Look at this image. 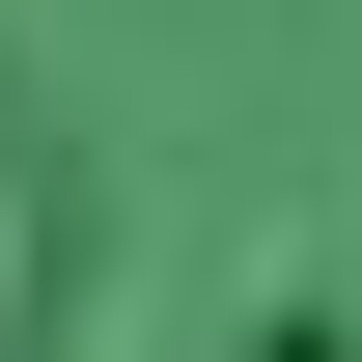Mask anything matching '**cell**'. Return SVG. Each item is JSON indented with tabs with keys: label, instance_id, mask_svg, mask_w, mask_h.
Instances as JSON below:
<instances>
[]
</instances>
